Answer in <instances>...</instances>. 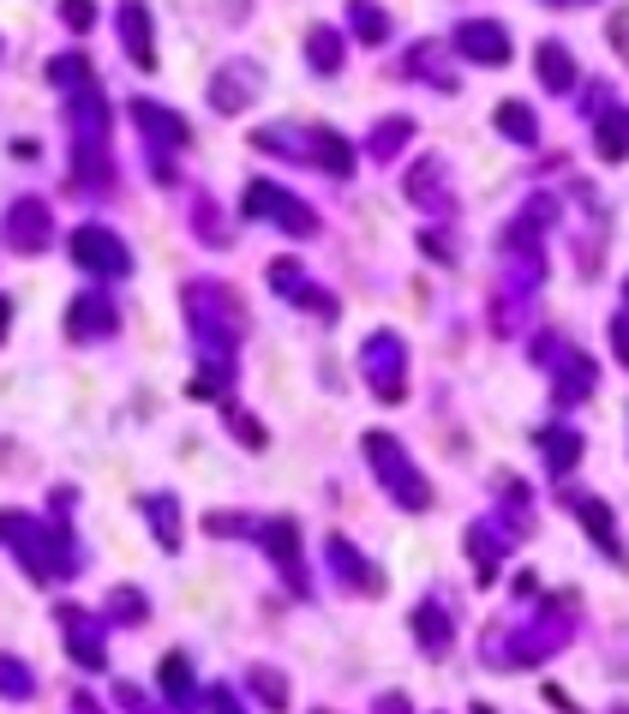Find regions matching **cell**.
<instances>
[{
    "label": "cell",
    "instance_id": "1",
    "mask_svg": "<svg viewBox=\"0 0 629 714\" xmlns=\"http://www.w3.org/2000/svg\"><path fill=\"white\" fill-rule=\"evenodd\" d=\"M366 451H371V468H378V480L396 492L408 510H426L432 505V487L408 468V456H402V444L390 439V432H366Z\"/></svg>",
    "mask_w": 629,
    "mask_h": 714
},
{
    "label": "cell",
    "instance_id": "2",
    "mask_svg": "<svg viewBox=\"0 0 629 714\" xmlns=\"http://www.w3.org/2000/svg\"><path fill=\"white\" fill-rule=\"evenodd\" d=\"M67 247H72V264H79V271H96V276H126V271H133V252H126V240L108 235V228H96V223L72 228Z\"/></svg>",
    "mask_w": 629,
    "mask_h": 714
},
{
    "label": "cell",
    "instance_id": "3",
    "mask_svg": "<svg viewBox=\"0 0 629 714\" xmlns=\"http://www.w3.org/2000/svg\"><path fill=\"white\" fill-rule=\"evenodd\" d=\"M55 240V216H48L43 199H19L7 211V247L12 252H43Z\"/></svg>",
    "mask_w": 629,
    "mask_h": 714
},
{
    "label": "cell",
    "instance_id": "4",
    "mask_svg": "<svg viewBox=\"0 0 629 714\" xmlns=\"http://www.w3.org/2000/svg\"><path fill=\"white\" fill-rule=\"evenodd\" d=\"M55 619H60V631L72 636V660H79V667H108V655H102V624L108 619H90L84 607H55Z\"/></svg>",
    "mask_w": 629,
    "mask_h": 714
},
{
    "label": "cell",
    "instance_id": "5",
    "mask_svg": "<svg viewBox=\"0 0 629 714\" xmlns=\"http://www.w3.org/2000/svg\"><path fill=\"white\" fill-rule=\"evenodd\" d=\"M247 211H276L270 223H282L288 235H312V211H306L300 199H288V193H276L270 181H259V186H247Z\"/></svg>",
    "mask_w": 629,
    "mask_h": 714
},
{
    "label": "cell",
    "instance_id": "6",
    "mask_svg": "<svg viewBox=\"0 0 629 714\" xmlns=\"http://www.w3.org/2000/svg\"><path fill=\"white\" fill-rule=\"evenodd\" d=\"M121 43H126V55H133V67H157V43H150V12H145V0H126L121 7Z\"/></svg>",
    "mask_w": 629,
    "mask_h": 714
},
{
    "label": "cell",
    "instance_id": "7",
    "mask_svg": "<svg viewBox=\"0 0 629 714\" xmlns=\"http://www.w3.org/2000/svg\"><path fill=\"white\" fill-rule=\"evenodd\" d=\"M456 43H461V55L485 60V67H498V60H510V36L498 31V24H485V19L461 24V31H456Z\"/></svg>",
    "mask_w": 629,
    "mask_h": 714
},
{
    "label": "cell",
    "instance_id": "8",
    "mask_svg": "<svg viewBox=\"0 0 629 714\" xmlns=\"http://www.w3.org/2000/svg\"><path fill=\"white\" fill-rule=\"evenodd\" d=\"M67 330H72L79 342L108 337V330H114V301H102V295H79V301H72V313H67Z\"/></svg>",
    "mask_w": 629,
    "mask_h": 714
},
{
    "label": "cell",
    "instance_id": "9",
    "mask_svg": "<svg viewBox=\"0 0 629 714\" xmlns=\"http://www.w3.org/2000/svg\"><path fill=\"white\" fill-rule=\"evenodd\" d=\"M366 361H371V385H378V397H402V373H390V361H402V342L371 337L366 342Z\"/></svg>",
    "mask_w": 629,
    "mask_h": 714
},
{
    "label": "cell",
    "instance_id": "10",
    "mask_svg": "<svg viewBox=\"0 0 629 714\" xmlns=\"http://www.w3.org/2000/svg\"><path fill=\"white\" fill-rule=\"evenodd\" d=\"M133 114L145 121V133H150V138H169V145H186V126H180L169 109H157V102H145V97H138V102H133Z\"/></svg>",
    "mask_w": 629,
    "mask_h": 714
},
{
    "label": "cell",
    "instance_id": "11",
    "mask_svg": "<svg viewBox=\"0 0 629 714\" xmlns=\"http://www.w3.org/2000/svg\"><path fill=\"white\" fill-rule=\"evenodd\" d=\"M264 541L276 546V565L288 570V582H300V589H306V570H300V558H294V522H270Z\"/></svg>",
    "mask_w": 629,
    "mask_h": 714
},
{
    "label": "cell",
    "instance_id": "12",
    "mask_svg": "<svg viewBox=\"0 0 629 714\" xmlns=\"http://www.w3.org/2000/svg\"><path fill=\"white\" fill-rule=\"evenodd\" d=\"M36 691V672L24 667V660H12V655H0V696H12V703H24V696Z\"/></svg>",
    "mask_w": 629,
    "mask_h": 714
},
{
    "label": "cell",
    "instance_id": "13",
    "mask_svg": "<svg viewBox=\"0 0 629 714\" xmlns=\"http://www.w3.org/2000/svg\"><path fill=\"white\" fill-rule=\"evenodd\" d=\"M48 79H55V84H67L72 97L96 84V79H90V60H84V55H67V60H55V67H48Z\"/></svg>",
    "mask_w": 629,
    "mask_h": 714
},
{
    "label": "cell",
    "instance_id": "14",
    "mask_svg": "<svg viewBox=\"0 0 629 714\" xmlns=\"http://www.w3.org/2000/svg\"><path fill=\"white\" fill-rule=\"evenodd\" d=\"M539 67H546V84H551V91H570V79H575V60L563 55L558 43H546V48H539Z\"/></svg>",
    "mask_w": 629,
    "mask_h": 714
},
{
    "label": "cell",
    "instance_id": "15",
    "mask_svg": "<svg viewBox=\"0 0 629 714\" xmlns=\"http://www.w3.org/2000/svg\"><path fill=\"white\" fill-rule=\"evenodd\" d=\"M145 517H150V529H157V534H162V546H169V553H174V546H180V522H174V499H150V505H145Z\"/></svg>",
    "mask_w": 629,
    "mask_h": 714
},
{
    "label": "cell",
    "instance_id": "16",
    "mask_svg": "<svg viewBox=\"0 0 629 714\" xmlns=\"http://www.w3.org/2000/svg\"><path fill=\"white\" fill-rule=\"evenodd\" d=\"M629 150V114H606L599 121V157H624Z\"/></svg>",
    "mask_w": 629,
    "mask_h": 714
},
{
    "label": "cell",
    "instance_id": "17",
    "mask_svg": "<svg viewBox=\"0 0 629 714\" xmlns=\"http://www.w3.org/2000/svg\"><path fill=\"white\" fill-rule=\"evenodd\" d=\"M498 126H504L510 138H534V114L522 109V102H504V109H498Z\"/></svg>",
    "mask_w": 629,
    "mask_h": 714
},
{
    "label": "cell",
    "instance_id": "18",
    "mask_svg": "<svg viewBox=\"0 0 629 714\" xmlns=\"http://www.w3.org/2000/svg\"><path fill=\"white\" fill-rule=\"evenodd\" d=\"M306 48H312V67L318 72H330V67H336V55H342L336 31H312V43H306Z\"/></svg>",
    "mask_w": 629,
    "mask_h": 714
},
{
    "label": "cell",
    "instance_id": "19",
    "mask_svg": "<svg viewBox=\"0 0 629 714\" xmlns=\"http://www.w3.org/2000/svg\"><path fill=\"white\" fill-rule=\"evenodd\" d=\"M420 636H426V643H432V655H444V643H449V624L438 619V612H420Z\"/></svg>",
    "mask_w": 629,
    "mask_h": 714
},
{
    "label": "cell",
    "instance_id": "20",
    "mask_svg": "<svg viewBox=\"0 0 629 714\" xmlns=\"http://www.w3.org/2000/svg\"><path fill=\"white\" fill-rule=\"evenodd\" d=\"M354 24H359V36H366V43H384V24H390V19H384V12H371V7H359Z\"/></svg>",
    "mask_w": 629,
    "mask_h": 714
},
{
    "label": "cell",
    "instance_id": "21",
    "mask_svg": "<svg viewBox=\"0 0 629 714\" xmlns=\"http://www.w3.org/2000/svg\"><path fill=\"white\" fill-rule=\"evenodd\" d=\"M60 12H67L72 31H90V24H96V7H90V0H60Z\"/></svg>",
    "mask_w": 629,
    "mask_h": 714
},
{
    "label": "cell",
    "instance_id": "22",
    "mask_svg": "<svg viewBox=\"0 0 629 714\" xmlns=\"http://www.w3.org/2000/svg\"><path fill=\"white\" fill-rule=\"evenodd\" d=\"M114 619H126V624L145 619V601H138V589H121V594H114Z\"/></svg>",
    "mask_w": 629,
    "mask_h": 714
},
{
    "label": "cell",
    "instance_id": "23",
    "mask_svg": "<svg viewBox=\"0 0 629 714\" xmlns=\"http://www.w3.org/2000/svg\"><path fill=\"white\" fill-rule=\"evenodd\" d=\"M551 468H570L575 463V439H570V432H551Z\"/></svg>",
    "mask_w": 629,
    "mask_h": 714
},
{
    "label": "cell",
    "instance_id": "24",
    "mask_svg": "<svg viewBox=\"0 0 629 714\" xmlns=\"http://www.w3.org/2000/svg\"><path fill=\"white\" fill-rule=\"evenodd\" d=\"M162 679H169V691H174V703H192V696H186V660H169V667H162Z\"/></svg>",
    "mask_w": 629,
    "mask_h": 714
},
{
    "label": "cell",
    "instance_id": "25",
    "mask_svg": "<svg viewBox=\"0 0 629 714\" xmlns=\"http://www.w3.org/2000/svg\"><path fill=\"white\" fill-rule=\"evenodd\" d=\"M228 427H235L247 444H264V427H259V420H247V415H235V408H228Z\"/></svg>",
    "mask_w": 629,
    "mask_h": 714
},
{
    "label": "cell",
    "instance_id": "26",
    "mask_svg": "<svg viewBox=\"0 0 629 714\" xmlns=\"http://www.w3.org/2000/svg\"><path fill=\"white\" fill-rule=\"evenodd\" d=\"M252 679H259V691H264V703H270V709L288 703V696H282V679H276V672H252Z\"/></svg>",
    "mask_w": 629,
    "mask_h": 714
},
{
    "label": "cell",
    "instance_id": "27",
    "mask_svg": "<svg viewBox=\"0 0 629 714\" xmlns=\"http://www.w3.org/2000/svg\"><path fill=\"white\" fill-rule=\"evenodd\" d=\"M72 709H79V714H102L96 703H90V691H72Z\"/></svg>",
    "mask_w": 629,
    "mask_h": 714
},
{
    "label": "cell",
    "instance_id": "28",
    "mask_svg": "<svg viewBox=\"0 0 629 714\" xmlns=\"http://www.w3.org/2000/svg\"><path fill=\"white\" fill-rule=\"evenodd\" d=\"M210 709H216V714H235V703H228V691H210Z\"/></svg>",
    "mask_w": 629,
    "mask_h": 714
}]
</instances>
